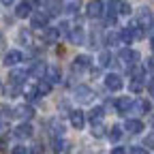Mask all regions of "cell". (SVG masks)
I'll return each mask as SVG.
<instances>
[{"label": "cell", "mask_w": 154, "mask_h": 154, "mask_svg": "<svg viewBox=\"0 0 154 154\" xmlns=\"http://www.w3.org/2000/svg\"><path fill=\"white\" fill-rule=\"evenodd\" d=\"M118 58H120V62H122V64H126V66L135 69V66H137V62H139V51L124 47V49L120 51V56H118Z\"/></svg>", "instance_id": "obj_1"}, {"label": "cell", "mask_w": 154, "mask_h": 154, "mask_svg": "<svg viewBox=\"0 0 154 154\" xmlns=\"http://www.w3.org/2000/svg\"><path fill=\"white\" fill-rule=\"evenodd\" d=\"M137 26H139L141 30L154 26V15H152L150 9H139V13H137Z\"/></svg>", "instance_id": "obj_2"}, {"label": "cell", "mask_w": 154, "mask_h": 154, "mask_svg": "<svg viewBox=\"0 0 154 154\" xmlns=\"http://www.w3.org/2000/svg\"><path fill=\"white\" fill-rule=\"evenodd\" d=\"M103 2L101 0H92V2H88V7H86V13H88V17L90 19H96V17H101L103 15Z\"/></svg>", "instance_id": "obj_3"}, {"label": "cell", "mask_w": 154, "mask_h": 154, "mask_svg": "<svg viewBox=\"0 0 154 154\" xmlns=\"http://www.w3.org/2000/svg\"><path fill=\"white\" fill-rule=\"evenodd\" d=\"M105 86H107V90H111V92L122 90V77L116 75V73H109V75L105 77Z\"/></svg>", "instance_id": "obj_4"}, {"label": "cell", "mask_w": 154, "mask_h": 154, "mask_svg": "<svg viewBox=\"0 0 154 154\" xmlns=\"http://www.w3.org/2000/svg\"><path fill=\"white\" fill-rule=\"evenodd\" d=\"M75 99L79 101V103H90L92 99H94V92L88 88V86H79L75 90Z\"/></svg>", "instance_id": "obj_5"}, {"label": "cell", "mask_w": 154, "mask_h": 154, "mask_svg": "<svg viewBox=\"0 0 154 154\" xmlns=\"http://www.w3.org/2000/svg\"><path fill=\"white\" fill-rule=\"evenodd\" d=\"M45 15L49 17H56V15H60V11H64V7H62V2H60V0H47V2H45Z\"/></svg>", "instance_id": "obj_6"}, {"label": "cell", "mask_w": 154, "mask_h": 154, "mask_svg": "<svg viewBox=\"0 0 154 154\" xmlns=\"http://www.w3.org/2000/svg\"><path fill=\"white\" fill-rule=\"evenodd\" d=\"M90 62H92V60H90V56H86V54H84V56H77V58H75V62H73V71H75V73L86 71V69H90Z\"/></svg>", "instance_id": "obj_7"}, {"label": "cell", "mask_w": 154, "mask_h": 154, "mask_svg": "<svg viewBox=\"0 0 154 154\" xmlns=\"http://www.w3.org/2000/svg\"><path fill=\"white\" fill-rule=\"evenodd\" d=\"M13 135L17 139H30L32 137V126L28 124V122H24V124H19L15 131H13Z\"/></svg>", "instance_id": "obj_8"}, {"label": "cell", "mask_w": 154, "mask_h": 154, "mask_svg": "<svg viewBox=\"0 0 154 154\" xmlns=\"http://www.w3.org/2000/svg\"><path fill=\"white\" fill-rule=\"evenodd\" d=\"M47 69H49V66H47L45 62L36 60V62L30 64V75H32V77H45V75H47Z\"/></svg>", "instance_id": "obj_9"}, {"label": "cell", "mask_w": 154, "mask_h": 154, "mask_svg": "<svg viewBox=\"0 0 154 154\" xmlns=\"http://www.w3.org/2000/svg\"><path fill=\"white\" fill-rule=\"evenodd\" d=\"M69 116H71V124H73V128L82 131L84 124H86V116H84V111H71Z\"/></svg>", "instance_id": "obj_10"}, {"label": "cell", "mask_w": 154, "mask_h": 154, "mask_svg": "<svg viewBox=\"0 0 154 154\" xmlns=\"http://www.w3.org/2000/svg\"><path fill=\"white\" fill-rule=\"evenodd\" d=\"M13 116H17V118H22V120H30L32 116H34V111H32L30 105H19V107H15Z\"/></svg>", "instance_id": "obj_11"}, {"label": "cell", "mask_w": 154, "mask_h": 154, "mask_svg": "<svg viewBox=\"0 0 154 154\" xmlns=\"http://www.w3.org/2000/svg\"><path fill=\"white\" fill-rule=\"evenodd\" d=\"M30 24H32V28H45L47 26V15L45 13H32Z\"/></svg>", "instance_id": "obj_12"}, {"label": "cell", "mask_w": 154, "mask_h": 154, "mask_svg": "<svg viewBox=\"0 0 154 154\" xmlns=\"http://www.w3.org/2000/svg\"><path fill=\"white\" fill-rule=\"evenodd\" d=\"M26 77H28V73H26V71H19V69H15V71H11L9 79H11V84H13V86H22V84L26 82Z\"/></svg>", "instance_id": "obj_13"}, {"label": "cell", "mask_w": 154, "mask_h": 154, "mask_svg": "<svg viewBox=\"0 0 154 154\" xmlns=\"http://www.w3.org/2000/svg\"><path fill=\"white\" fill-rule=\"evenodd\" d=\"M116 109H118L120 113H126L133 109V99H128V96H120L118 101H116Z\"/></svg>", "instance_id": "obj_14"}, {"label": "cell", "mask_w": 154, "mask_h": 154, "mask_svg": "<svg viewBox=\"0 0 154 154\" xmlns=\"http://www.w3.org/2000/svg\"><path fill=\"white\" fill-rule=\"evenodd\" d=\"M124 128H126L128 133H133V135H137V133H141V131H143V122H141V120H137V118H135V120L131 118V120H126V122H124Z\"/></svg>", "instance_id": "obj_15"}, {"label": "cell", "mask_w": 154, "mask_h": 154, "mask_svg": "<svg viewBox=\"0 0 154 154\" xmlns=\"http://www.w3.org/2000/svg\"><path fill=\"white\" fill-rule=\"evenodd\" d=\"M15 15L17 17H30L32 15V5L30 2H19L15 7Z\"/></svg>", "instance_id": "obj_16"}, {"label": "cell", "mask_w": 154, "mask_h": 154, "mask_svg": "<svg viewBox=\"0 0 154 154\" xmlns=\"http://www.w3.org/2000/svg\"><path fill=\"white\" fill-rule=\"evenodd\" d=\"M19 60H22V51H17V49L9 51V54L5 56V64H7V66H15Z\"/></svg>", "instance_id": "obj_17"}, {"label": "cell", "mask_w": 154, "mask_h": 154, "mask_svg": "<svg viewBox=\"0 0 154 154\" xmlns=\"http://www.w3.org/2000/svg\"><path fill=\"white\" fill-rule=\"evenodd\" d=\"M69 38H71V43L82 45V41H84V30H82V28H71V30H69Z\"/></svg>", "instance_id": "obj_18"}, {"label": "cell", "mask_w": 154, "mask_h": 154, "mask_svg": "<svg viewBox=\"0 0 154 154\" xmlns=\"http://www.w3.org/2000/svg\"><path fill=\"white\" fill-rule=\"evenodd\" d=\"M71 150V143L69 141H64V139H56L54 141V152L56 154H66Z\"/></svg>", "instance_id": "obj_19"}, {"label": "cell", "mask_w": 154, "mask_h": 154, "mask_svg": "<svg viewBox=\"0 0 154 154\" xmlns=\"http://www.w3.org/2000/svg\"><path fill=\"white\" fill-rule=\"evenodd\" d=\"M103 116H105V109H103V107H94V109L90 111V122L96 126V124L103 120Z\"/></svg>", "instance_id": "obj_20"}, {"label": "cell", "mask_w": 154, "mask_h": 154, "mask_svg": "<svg viewBox=\"0 0 154 154\" xmlns=\"http://www.w3.org/2000/svg\"><path fill=\"white\" fill-rule=\"evenodd\" d=\"M107 13L111 15V17H118V13H120V9H122V0H111V2L107 5Z\"/></svg>", "instance_id": "obj_21"}, {"label": "cell", "mask_w": 154, "mask_h": 154, "mask_svg": "<svg viewBox=\"0 0 154 154\" xmlns=\"http://www.w3.org/2000/svg\"><path fill=\"white\" fill-rule=\"evenodd\" d=\"M45 77L49 79V84H58V82L62 79V77H60V71H58L56 66H49V69H47V75H45Z\"/></svg>", "instance_id": "obj_22"}, {"label": "cell", "mask_w": 154, "mask_h": 154, "mask_svg": "<svg viewBox=\"0 0 154 154\" xmlns=\"http://www.w3.org/2000/svg\"><path fill=\"white\" fill-rule=\"evenodd\" d=\"M133 38H135V36H133V30H131V28H122V30H120V41H122L124 45L133 43Z\"/></svg>", "instance_id": "obj_23"}, {"label": "cell", "mask_w": 154, "mask_h": 154, "mask_svg": "<svg viewBox=\"0 0 154 154\" xmlns=\"http://www.w3.org/2000/svg\"><path fill=\"white\" fill-rule=\"evenodd\" d=\"M133 109L137 113H150V103L148 101H137V103H133Z\"/></svg>", "instance_id": "obj_24"}, {"label": "cell", "mask_w": 154, "mask_h": 154, "mask_svg": "<svg viewBox=\"0 0 154 154\" xmlns=\"http://www.w3.org/2000/svg\"><path fill=\"white\" fill-rule=\"evenodd\" d=\"M36 92H38V94H49V92H51V84H49L47 79H41V82H38V86H36Z\"/></svg>", "instance_id": "obj_25"}, {"label": "cell", "mask_w": 154, "mask_h": 154, "mask_svg": "<svg viewBox=\"0 0 154 154\" xmlns=\"http://www.w3.org/2000/svg\"><path fill=\"white\" fill-rule=\"evenodd\" d=\"M109 139H111L113 143L120 141V139H122V128H120V126H113V128L109 131Z\"/></svg>", "instance_id": "obj_26"}, {"label": "cell", "mask_w": 154, "mask_h": 154, "mask_svg": "<svg viewBox=\"0 0 154 154\" xmlns=\"http://www.w3.org/2000/svg\"><path fill=\"white\" fill-rule=\"evenodd\" d=\"M109 60H111L109 51H101V54H99V66H101V69H103V66H107V64H109Z\"/></svg>", "instance_id": "obj_27"}, {"label": "cell", "mask_w": 154, "mask_h": 154, "mask_svg": "<svg viewBox=\"0 0 154 154\" xmlns=\"http://www.w3.org/2000/svg\"><path fill=\"white\" fill-rule=\"evenodd\" d=\"M77 11H79V5H77V2L64 5V13H66V15H77Z\"/></svg>", "instance_id": "obj_28"}, {"label": "cell", "mask_w": 154, "mask_h": 154, "mask_svg": "<svg viewBox=\"0 0 154 154\" xmlns=\"http://www.w3.org/2000/svg\"><path fill=\"white\" fill-rule=\"evenodd\" d=\"M105 43H107V45L122 43V41H120V34H116V32H109V34H107V38H105Z\"/></svg>", "instance_id": "obj_29"}, {"label": "cell", "mask_w": 154, "mask_h": 154, "mask_svg": "<svg viewBox=\"0 0 154 154\" xmlns=\"http://www.w3.org/2000/svg\"><path fill=\"white\" fill-rule=\"evenodd\" d=\"M58 34H60V30H58V28H47V32H45V36L49 38V41H56Z\"/></svg>", "instance_id": "obj_30"}, {"label": "cell", "mask_w": 154, "mask_h": 154, "mask_svg": "<svg viewBox=\"0 0 154 154\" xmlns=\"http://www.w3.org/2000/svg\"><path fill=\"white\" fill-rule=\"evenodd\" d=\"M143 148H154V133H150L148 137L143 139Z\"/></svg>", "instance_id": "obj_31"}, {"label": "cell", "mask_w": 154, "mask_h": 154, "mask_svg": "<svg viewBox=\"0 0 154 154\" xmlns=\"http://www.w3.org/2000/svg\"><path fill=\"white\" fill-rule=\"evenodd\" d=\"M141 88H143V86H141V82H135V79L131 82V92L137 94V92H141Z\"/></svg>", "instance_id": "obj_32"}, {"label": "cell", "mask_w": 154, "mask_h": 154, "mask_svg": "<svg viewBox=\"0 0 154 154\" xmlns=\"http://www.w3.org/2000/svg\"><path fill=\"white\" fill-rule=\"evenodd\" d=\"M13 154H30V152H28V148H24V146H15V148H13Z\"/></svg>", "instance_id": "obj_33"}, {"label": "cell", "mask_w": 154, "mask_h": 154, "mask_svg": "<svg viewBox=\"0 0 154 154\" xmlns=\"http://www.w3.org/2000/svg\"><path fill=\"white\" fill-rule=\"evenodd\" d=\"M128 154H148V150L146 148H137V146H135V148H131V152Z\"/></svg>", "instance_id": "obj_34"}, {"label": "cell", "mask_w": 154, "mask_h": 154, "mask_svg": "<svg viewBox=\"0 0 154 154\" xmlns=\"http://www.w3.org/2000/svg\"><path fill=\"white\" fill-rule=\"evenodd\" d=\"M103 131H105V128H103V126H101V124H96V126H94V131H92V133H94V137H103Z\"/></svg>", "instance_id": "obj_35"}, {"label": "cell", "mask_w": 154, "mask_h": 154, "mask_svg": "<svg viewBox=\"0 0 154 154\" xmlns=\"http://www.w3.org/2000/svg\"><path fill=\"white\" fill-rule=\"evenodd\" d=\"M19 38H22L24 43H28V41H30V34H28V30H26V28H24L22 32H19Z\"/></svg>", "instance_id": "obj_36"}, {"label": "cell", "mask_w": 154, "mask_h": 154, "mask_svg": "<svg viewBox=\"0 0 154 154\" xmlns=\"http://www.w3.org/2000/svg\"><path fill=\"white\" fill-rule=\"evenodd\" d=\"M28 152H30V154H41V152H43V146L36 143V146H32V150H28Z\"/></svg>", "instance_id": "obj_37"}, {"label": "cell", "mask_w": 154, "mask_h": 154, "mask_svg": "<svg viewBox=\"0 0 154 154\" xmlns=\"http://www.w3.org/2000/svg\"><path fill=\"white\" fill-rule=\"evenodd\" d=\"M120 13H122V15H128V13H131V7H128L126 2H122V9H120Z\"/></svg>", "instance_id": "obj_38"}, {"label": "cell", "mask_w": 154, "mask_h": 154, "mask_svg": "<svg viewBox=\"0 0 154 154\" xmlns=\"http://www.w3.org/2000/svg\"><path fill=\"white\" fill-rule=\"evenodd\" d=\"M0 113H2L5 118H11V116H13V111H11V109H7V107H2V109H0Z\"/></svg>", "instance_id": "obj_39"}, {"label": "cell", "mask_w": 154, "mask_h": 154, "mask_svg": "<svg viewBox=\"0 0 154 154\" xmlns=\"http://www.w3.org/2000/svg\"><path fill=\"white\" fill-rule=\"evenodd\" d=\"M111 154H126V152H124V148H113Z\"/></svg>", "instance_id": "obj_40"}, {"label": "cell", "mask_w": 154, "mask_h": 154, "mask_svg": "<svg viewBox=\"0 0 154 154\" xmlns=\"http://www.w3.org/2000/svg\"><path fill=\"white\" fill-rule=\"evenodd\" d=\"M148 90H150V94L154 96V79H150V84H148Z\"/></svg>", "instance_id": "obj_41"}, {"label": "cell", "mask_w": 154, "mask_h": 154, "mask_svg": "<svg viewBox=\"0 0 154 154\" xmlns=\"http://www.w3.org/2000/svg\"><path fill=\"white\" fill-rule=\"evenodd\" d=\"M148 69H152V71H154V60H148Z\"/></svg>", "instance_id": "obj_42"}, {"label": "cell", "mask_w": 154, "mask_h": 154, "mask_svg": "<svg viewBox=\"0 0 154 154\" xmlns=\"http://www.w3.org/2000/svg\"><path fill=\"white\" fill-rule=\"evenodd\" d=\"M2 5H7V7H9V5H13V0H2Z\"/></svg>", "instance_id": "obj_43"}, {"label": "cell", "mask_w": 154, "mask_h": 154, "mask_svg": "<svg viewBox=\"0 0 154 154\" xmlns=\"http://www.w3.org/2000/svg\"><path fill=\"white\" fill-rule=\"evenodd\" d=\"M150 47H152V51H154V36H152V41H150Z\"/></svg>", "instance_id": "obj_44"}, {"label": "cell", "mask_w": 154, "mask_h": 154, "mask_svg": "<svg viewBox=\"0 0 154 154\" xmlns=\"http://www.w3.org/2000/svg\"><path fill=\"white\" fill-rule=\"evenodd\" d=\"M150 122H152V126H154V113H152V116H150Z\"/></svg>", "instance_id": "obj_45"}]
</instances>
